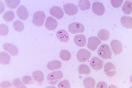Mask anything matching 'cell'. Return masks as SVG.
I'll return each mask as SVG.
<instances>
[{"label": "cell", "mask_w": 132, "mask_h": 88, "mask_svg": "<svg viewBox=\"0 0 132 88\" xmlns=\"http://www.w3.org/2000/svg\"><path fill=\"white\" fill-rule=\"evenodd\" d=\"M98 56L103 59L111 58L112 52L110 47L108 45H101L97 50Z\"/></svg>", "instance_id": "obj_1"}, {"label": "cell", "mask_w": 132, "mask_h": 88, "mask_svg": "<svg viewBox=\"0 0 132 88\" xmlns=\"http://www.w3.org/2000/svg\"><path fill=\"white\" fill-rule=\"evenodd\" d=\"M105 73L109 77H112L115 74L116 69L115 65L110 62L107 63L105 64L104 66Z\"/></svg>", "instance_id": "obj_13"}, {"label": "cell", "mask_w": 132, "mask_h": 88, "mask_svg": "<svg viewBox=\"0 0 132 88\" xmlns=\"http://www.w3.org/2000/svg\"><path fill=\"white\" fill-rule=\"evenodd\" d=\"M123 1H111V3L113 7L115 8L120 7L122 6Z\"/></svg>", "instance_id": "obj_35"}, {"label": "cell", "mask_w": 132, "mask_h": 88, "mask_svg": "<svg viewBox=\"0 0 132 88\" xmlns=\"http://www.w3.org/2000/svg\"><path fill=\"white\" fill-rule=\"evenodd\" d=\"M97 88H108L106 83L104 82H101L98 83L96 85Z\"/></svg>", "instance_id": "obj_37"}, {"label": "cell", "mask_w": 132, "mask_h": 88, "mask_svg": "<svg viewBox=\"0 0 132 88\" xmlns=\"http://www.w3.org/2000/svg\"><path fill=\"white\" fill-rule=\"evenodd\" d=\"M78 70L80 75H88L90 73V68L86 64H82L79 65Z\"/></svg>", "instance_id": "obj_24"}, {"label": "cell", "mask_w": 132, "mask_h": 88, "mask_svg": "<svg viewBox=\"0 0 132 88\" xmlns=\"http://www.w3.org/2000/svg\"><path fill=\"white\" fill-rule=\"evenodd\" d=\"M12 84L15 88H26L21 82V80L19 78H16L12 82Z\"/></svg>", "instance_id": "obj_32"}, {"label": "cell", "mask_w": 132, "mask_h": 88, "mask_svg": "<svg viewBox=\"0 0 132 88\" xmlns=\"http://www.w3.org/2000/svg\"><path fill=\"white\" fill-rule=\"evenodd\" d=\"M110 45L113 52L115 54H120L122 52V45L120 41L117 40H113L111 42Z\"/></svg>", "instance_id": "obj_14"}, {"label": "cell", "mask_w": 132, "mask_h": 88, "mask_svg": "<svg viewBox=\"0 0 132 88\" xmlns=\"http://www.w3.org/2000/svg\"><path fill=\"white\" fill-rule=\"evenodd\" d=\"M121 22L122 25L126 29H132V19L131 17L128 16H122L121 18Z\"/></svg>", "instance_id": "obj_18"}, {"label": "cell", "mask_w": 132, "mask_h": 88, "mask_svg": "<svg viewBox=\"0 0 132 88\" xmlns=\"http://www.w3.org/2000/svg\"><path fill=\"white\" fill-rule=\"evenodd\" d=\"M13 26L15 31L19 32L23 31L24 29V25L23 23L18 20L13 22Z\"/></svg>", "instance_id": "obj_30"}, {"label": "cell", "mask_w": 132, "mask_h": 88, "mask_svg": "<svg viewBox=\"0 0 132 88\" xmlns=\"http://www.w3.org/2000/svg\"><path fill=\"white\" fill-rule=\"evenodd\" d=\"M6 5V6L8 8L11 9L16 8L19 5L21 1H10V0H6L4 1Z\"/></svg>", "instance_id": "obj_29"}, {"label": "cell", "mask_w": 132, "mask_h": 88, "mask_svg": "<svg viewBox=\"0 0 132 88\" xmlns=\"http://www.w3.org/2000/svg\"><path fill=\"white\" fill-rule=\"evenodd\" d=\"M11 60L10 56L7 53L2 51L0 53V63L2 65L9 64Z\"/></svg>", "instance_id": "obj_21"}, {"label": "cell", "mask_w": 132, "mask_h": 88, "mask_svg": "<svg viewBox=\"0 0 132 88\" xmlns=\"http://www.w3.org/2000/svg\"><path fill=\"white\" fill-rule=\"evenodd\" d=\"M50 13L58 20L62 18L64 15V12L62 8L57 6L52 7L50 10Z\"/></svg>", "instance_id": "obj_10"}, {"label": "cell", "mask_w": 132, "mask_h": 88, "mask_svg": "<svg viewBox=\"0 0 132 88\" xmlns=\"http://www.w3.org/2000/svg\"><path fill=\"white\" fill-rule=\"evenodd\" d=\"M56 36L58 39L62 42H68L70 39L68 32L64 29L58 30L56 33Z\"/></svg>", "instance_id": "obj_17"}, {"label": "cell", "mask_w": 132, "mask_h": 88, "mask_svg": "<svg viewBox=\"0 0 132 88\" xmlns=\"http://www.w3.org/2000/svg\"><path fill=\"white\" fill-rule=\"evenodd\" d=\"M68 30L71 33L76 34L84 32V26L78 22H75L70 23L68 26Z\"/></svg>", "instance_id": "obj_5"}, {"label": "cell", "mask_w": 132, "mask_h": 88, "mask_svg": "<svg viewBox=\"0 0 132 88\" xmlns=\"http://www.w3.org/2000/svg\"><path fill=\"white\" fill-rule=\"evenodd\" d=\"M22 81L23 84L26 85H31L34 83L32 78L29 76H26L23 77L22 78Z\"/></svg>", "instance_id": "obj_34"}, {"label": "cell", "mask_w": 132, "mask_h": 88, "mask_svg": "<svg viewBox=\"0 0 132 88\" xmlns=\"http://www.w3.org/2000/svg\"><path fill=\"white\" fill-rule=\"evenodd\" d=\"M101 43V41L97 37L92 36L88 38L87 47L92 51H95Z\"/></svg>", "instance_id": "obj_6"}, {"label": "cell", "mask_w": 132, "mask_h": 88, "mask_svg": "<svg viewBox=\"0 0 132 88\" xmlns=\"http://www.w3.org/2000/svg\"><path fill=\"white\" fill-rule=\"evenodd\" d=\"M91 57L90 51L86 49H81L78 51L76 55L78 60L81 63H84L89 60Z\"/></svg>", "instance_id": "obj_4"}, {"label": "cell", "mask_w": 132, "mask_h": 88, "mask_svg": "<svg viewBox=\"0 0 132 88\" xmlns=\"http://www.w3.org/2000/svg\"><path fill=\"white\" fill-rule=\"evenodd\" d=\"M2 47L4 50L8 52L12 56H16L18 54V49L13 45L6 43L3 45Z\"/></svg>", "instance_id": "obj_15"}, {"label": "cell", "mask_w": 132, "mask_h": 88, "mask_svg": "<svg viewBox=\"0 0 132 88\" xmlns=\"http://www.w3.org/2000/svg\"><path fill=\"white\" fill-rule=\"evenodd\" d=\"M8 27L5 24H2L0 25V35L1 36H5L9 32Z\"/></svg>", "instance_id": "obj_31"}, {"label": "cell", "mask_w": 132, "mask_h": 88, "mask_svg": "<svg viewBox=\"0 0 132 88\" xmlns=\"http://www.w3.org/2000/svg\"><path fill=\"white\" fill-rule=\"evenodd\" d=\"M47 68L50 70L53 71L61 68L62 63L60 61L54 60L49 62L47 65Z\"/></svg>", "instance_id": "obj_19"}, {"label": "cell", "mask_w": 132, "mask_h": 88, "mask_svg": "<svg viewBox=\"0 0 132 88\" xmlns=\"http://www.w3.org/2000/svg\"><path fill=\"white\" fill-rule=\"evenodd\" d=\"M45 18L46 15L43 12H36L33 15L32 23L36 26H42L44 23Z\"/></svg>", "instance_id": "obj_3"}, {"label": "cell", "mask_w": 132, "mask_h": 88, "mask_svg": "<svg viewBox=\"0 0 132 88\" xmlns=\"http://www.w3.org/2000/svg\"><path fill=\"white\" fill-rule=\"evenodd\" d=\"M78 5L81 10L84 11L90 9V2L88 0H81L79 1Z\"/></svg>", "instance_id": "obj_25"}, {"label": "cell", "mask_w": 132, "mask_h": 88, "mask_svg": "<svg viewBox=\"0 0 132 88\" xmlns=\"http://www.w3.org/2000/svg\"><path fill=\"white\" fill-rule=\"evenodd\" d=\"M74 41L78 46L82 47L86 45L87 43V38L84 35L79 34L74 36Z\"/></svg>", "instance_id": "obj_16"}, {"label": "cell", "mask_w": 132, "mask_h": 88, "mask_svg": "<svg viewBox=\"0 0 132 88\" xmlns=\"http://www.w3.org/2000/svg\"><path fill=\"white\" fill-rule=\"evenodd\" d=\"M15 13L12 11L9 10L4 13L3 15V18L6 22H10L15 18Z\"/></svg>", "instance_id": "obj_28"}, {"label": "cell", "mask_w": 132, "mask_h": 88, "mask_svg": "<svg viewBox=\"0 0 132 88\" xmlns=\"http://www.w3.org/2000/svg\"><path fill=\"white\" fill-rule=\"evenodd\" d=\"M103 64V61L97 57H93L89 63L90 67L96 71H98L102 69Z\"/></svg>", "instance_id": "obj_7"}, {"label": "cell", "mask_w": 132, "mask_h": 88, "mask_svg": "<svg viewBox=\"0 0 132 88\" xmlns=\"http://www.w3.org/2000/svg\"><path fill=\"white\" fill-rule=\"evenodd\" d=\"M32 77L34 80L39 84H41L44 80V75L42 71H36L33 72Z\"/></svg>", "instance_id": "obj_20"}, {"label": "cell", "mask_w": 132, "mask_h": 88, "mask_svg": "<svg viewBox=\"0 0 132 88\" xmlns=\"http://www.w3.org/2000/svg\"><path fill=\"white\" fill-rule=\"evenodd\" d=\"M16 15L20 19L25 21L29 17V13L26 7L23 5L19 6L16 11Z\"/></svg>", "instance_id": "obj_11"}, {"label": "cell", "mask_w": 132, "mask_h": 88, "mask_svg": "<svg viewBox=\"0 0 132 88\" xmlns=\"http://www.w3.org/2000/svg\"><path fill=\"white\" fill-rule=\"evenodd\" d=\"M92 9L94 14L98 16H102L105 12L104 6L101 2H94L93 4Z\"/></svg>", "instance_id": "obj_8"}, {"label": "cell", "mask_w": 132, "mask_h": 88, "mask_svg": "<svg viewBox=\"0 0 132 88\" xmlns=\"http://www.w3.org/2000/svg\"><path fill=\"white\" fill-rule=\"evenodd\" d=\"M58 25L57 21L51 16L47 17L45 22V28L49 30H53L56 29Z\"/></svg>", "instance_id": "obj_12"}, {"label": "cell", "mask_w": 132, "mask_h": 88, "mask_svg": "<svg viewBox=\"0 0 132 88\" xmlns=\"http://www.w3.org/2000/svg\"><path fill=\"white\" fill-rule=\"evenodd\" d=\"M132 3L128 1H126L122 7V11L126 14H131L132 10Z\"/></svg>", "instance_id": "obj_26"}, {"label": "cell", "mask_w": 132, "mask_h": 88, "mask_svg": "<svg viewBox=\"0 0 132 88\" xmlns=\"http://www.w3.org/2000/svg\"><path fill=\"white\" fill-rule=\"evenodd\" d=\"M83 84L86 88H94L95 87V79L92 77H88L84 80Z\"/></svg>", "instance_id": "obj_23"}, {"label": "cell", "mask_w": 132, "mask_h": 88, "mask_svg": "<svg viewBox=\"0 0 132 88\" xmlns=\"http://www.w3.org/2000/svg\"><path fill=\"white\" fill-rule=\"evenodd\" d=\"M63 74L60 70L53 71L48 74L47 76V81L49 84L55 85L63 77Z\"/></svg>", "instance_id": "obj_2"}, {"label": "cell", "mask_w": 132, "mask_h": 88, "mask_svg": "<svg viewBox=\"0 0 132 88\" xmlns=\"http://www.w3.org/2000/svg\"><path fill=\"white\" fill-rule=\"evenodd\" d=\"M59 88H70V84L69 82L67 80L59 82L57 85Z\"/></svg>", "instance_id": "obj_33"}, {"label": "cell", "mask_w": 132, "mask_h": 88, "mask_svg": "<svg viewBox=\"0 0 132 88\" xmlns=\"http://www.w3.org/2000/svg\"><path fill=\"white\" fill-rule=\"evenodd\" d=\"M65 12L69 16H73L77 14L78 9L77 6L73 3H69L63 5Z\"/></svg>", "instance_id": "obj_9"}, {"label": "cell", "mask_w": 132, "mask_h": 88, "mask_svg": "<svg viewBox=\"0 0 132 88\" xmlns=\"http://www.w3.org/2000/svg\"><path fill=\"white\" fill-rule=\"evenodd\" d=\"M1 88H12V85L10 82H3L1 83L0 85Z\"/></svg>", "instance_id": "obj_36"}, {"label": "cell", "mask_w": 132, "mask_h": 88, "mask_svg": "<svg viewBox=\"0 0 132 88\" xmlns=\"http://www.w3.org/2000/svg\"><path fill=\"white\" fill-rule=\"evenodd\" d=\"M60 56L61 59L63 61H68L70 59L71 55L70 51L66 50H62L60 51Z\"/></svg>", "instance_id": "obj_27"}, {"label": "cell", "mask_w": 132, "mask_h": 88, "mask_svg": "<svg viewBox=\"0 0 132 88\" xmlns=\"http://www.w3.org/2000/svg\"><path fill=\"white\" fill-rule=\"evenodd\" d=\"M98 38L101 40L105 41L109 39L110 36L109 31L105 29H101L97 33Z\"/></svg>", "instance_id": "obj_22"}]
</instances>
